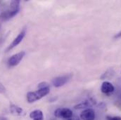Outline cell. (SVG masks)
<instances>
[{
	"mask_svg": "<svg viewBox=\"0 0 121 120\" xmlns=\"http://www.w3.org/2000/svg\"><path fill=\"white\" fill-rule=\"evenodd\" d=\"M50 91L49 87H45V88H42L39 89L36 91L33 92H29L27 94V100L28 103H34L41 98H42L44 96L47 95Z\"/></svg>",
	"mask_w": 121,
	"mask_h": 120,
	"instance_id": "1",
	"label": "cell"
},
{
	"mask_svg": "<svg viewBox=\"0 0 121 120\" xmlns=\"http://www.w3.org/2000/svg\"><path fill=\"white\" fill-rule=\"evenodd\" d=\"M54 115L57 118L68 120L73 117V112L68 108H58L55 110Z\"/></svg>",
	"mask_w": 121,
	"mask_h": 120,
	"instance_id": "2",
	"label": "cell"
},
{
	"mask_svg": "<svg viewBox=\"0 0 121 120\" xmlns=\"http://www.w3.org/2000/svg\"><path fill=\"white\" fill-rule=\"evenodd\" d=\"M25 55H26V53L24 51H21L15 55H13L11 57H10V58L8 60L9 65L11 67L16 66L17 65H18L20 63V62L21 60H23Z\"/></svg>",
	"mask_w": 121,
	"mask_h": 120,
	"instance_id": "3",
	"label": "cell"
},
{
	"mask_svg": "<svg viewBox=\"0 0 121 120\" xmlns=\"http://www.w3.org/2000/svg\"><path fill=\"white\" fill-rule=\"evenodd\" d=\"M26 34V28H24L23 30H21V32L18 34V36L13 39V41H12V43L8 46V48L6 49V51H9V50H11L12 49H13L14 47H16V46H18L22 41V40L23 39V38L25 37Z\"/></svg>",
	"mask_w": 121,
	"mask_h": 120,
	"instance_id": "4",
	"label": "cell"
},
{
	"mask_svg": "<svg viewBox=\"0 0 121 120\" xmlns=\"http://www.w3.org/2000/svg\"><path fill=\"white\" fill-rule=\"evenodd\" d=\"M70 78V75H65V76L58 77L53 79L52 84L55 87H60L63 86L64 84H65L68 82Z\"/></svg>",
	"mask_w": 121,
	"mask_h": 120,
	"instance_id": "5",
	"label": "cell"
},
{
	"mask_svg": "<svg viewBox=\"0 0 121 120\" xmlns=\"http://www.w3.org/2000/svg\"><path fill=\"white\" fill-rule=\"evenodd\" d=\"M19 10H8V11H4L2 12L1 14H0V21H9V19L12 18L13 17H14L18 13Z\"/></svg>",
	"mask_w": 121,
	"mask_h": 120,
	"instance_id": "6",
	"label": "cell"
},
{
	"mask_svg": "<svg viewBox=\"0 0 121 120\" xmlns=\"http://www.w3.org/2000/svg\"><path fill=\"white\" fill-rule=\"evenodd\" d=\"M95 117V112L91 108L85 110L80 115V117L82 120H94Z\"/></svg>",
	"mask_w": 121,
	"mask_h": 120,
	"instance_id": "7",
	"label": "cell"
},
{
	"mask_svg": "<svg viewBox=\"0 0 121 120\" xmlns=\"http://www.w3.org/2000/svg\"><path fill=\"white\" fill-rule=\"evenodd\" d=\"M10 112L12 115L16 116H23L25 115V112L23 108L14 104H11L10 105Z\"/></svg>",
	"mask_w": 121,
	"mask_h": 120,
	"instance_id": "8",
	"label": "cell"
},
{
	"mask_svg": "<svg viewBox=\"0 0 121 120\" xmlns=\"http://www.w3.org/2000/svg\"><path fill=\"white\" fill-rule=\"evenodd\" d=\"M115 90V88L113 87V85L108 82H104L101 87V91L102 93H110L113 92Z\"/></svg>",
	"mask_w": 121,
	"mask_h": 120,
	"instance_id": "9",
	"label": "cell"
},
{
	"mask_svg": "<svg viewBox=\"0 0 121 120\" xmlns=\"http://www.w3.org/2000/svg\"><path fill=\"white\" fill-rule=\"evenodd\" d=\"M94 104H95V102L92 99H89V100H85V101L78 104L77 105H75V109L80 110V109H83V108H87L91 107Z\"/></svg>",
	"mask_w": 121,
	"mask_h": 120,
	"instance_id": "10",
	"label": "cell"
},
{
	"mask_svg": "<svg viewBox=\"0 0 121 120\" xmlns=\"http://www.w3.org/2000/svg\"><path fill=\"white\" fill-rule=\"evenodd\" d=\"M30 117L32 120H44L43 113L39 110H35L31 112L30 114Z\"/></svg>",
	"mask_w": 121,
	"mask_h": 120,
	"instance_id": "11",
	"label": "cell"
},
{
	"mask_svg": "<svg viewBox=\"0 0 121 120\" xmlns=\"http://www.w3.org/2000/svg\"><path fill=\"white\" fill-rule=\"evenodd\" d=\"M115 74V72L113 71V69H109L106 72H104L101 77V79H109V78H111L113 77Z\"/></svg>",
	"mask_w": 121,
	"mask_h": 120,
	"instance_id": "12",
	"label": "cell"
},
{
	"mask_svg": "<svg viewBox=\"0 0 121 120\" xmlns=\"http://www.w3.org/2000/svg\"><path fill=\"white\" fill-rule=\"evenodd\" d=\"M11 10H20V1L13 0L11 3Z\"/></svg>",
	"mask_w": 121,
	"mask_h": 120,
	"instance_id": "13",
	"label": "cell"
},
{
	"mask_svg": "<svg viewBox=\"0 0 121 120\" xmlns=\"http://www.w3.org/2000/svg\"><path fill=\"white\" fill-rule=\"evenodd\" d=\"M106 120H121V117H111V116H107Z\"/></svg>",
	"mask_w": 121,
	"mask_h": 120,
	"instance_id": "14",
	"label": "cell"
},
{
	"mask_svg": "<svg viewBox=\"0 0 121 120\" xmlns=\"http://www.w3.org/2000/svg\"><path fill=\"white\" fill-rule=\"evenodd\" d=\"M49 87V84L46 82H42L41 84H39L38 85V87L39 89H42V88H45V87Z\"/></svg>",
	"mask_w": 121,
	"mask_h": 120,
	"instance_id": "15",
	"label": "cell"
},
{
	"mask_svg": "<svg viewBox=\"0 0 121 120\" xmlns=\"http://www.w3.org/2000/svg\"><path fill=\"white\" fill-rule=\"evenodd\" d=\"M6 91V89L5 87L3 86V84L0 82V93H3Z\"/></svg>",
	"mask_w": 121,
	"mask_h": 120,
	"instance_id": "16",
	"label": "cell"
},
{
	"mask_svg": "<svg viewBox=\"0 0 121 120\" xmlns=\"http://www.w3.org/2000/svg\"><path fill=\"white\" fill-rule=\"evenodd\" d=\"M80 120L79 118H78V117H77V116H73L71 118H70V119H68V120Z\"/></svg>",
	"mask_w": 121,
	"mask_h": 120,
	"instance_id": "17",
	"label": "cell"
},
{
	"mask_svg": "<svg viewBox=\"0 0 121 120\" xmlns=\"http://www.w3.org/2000/svg\"><path fill=\"white\" fill-rule=\"evenodd\" d=\"M120 37H121V31L115 35V38H120Z\"/></svg>",
	"mask_w": 121,
	"mask_h": 120,
	"instance_id": "18",
	"label": "cell"
},
{
	"mask_svg": "<svg viewBox=\"0 0 121 120\" xmlns=\"http://www.w3.org/2000/svg\"><path fill=\"white\" fill-rule=\"evenodd\" d=\"M1 120H6V118H1Z\"/></svg>",
	"mask_w": 121,
	"mask_h": 120,
	"instance_id": "19",
	"label": "cell"
},
{
	"mask_svg": "<svg viewBox=\"0 0 121 120\" xmlns=\"http://www.w3.org/2000/svg\"><path fill=\"white\" fill-rule=\"evenodd\" d=\"M0 29H1V24H0Z\"/></svg>",
	"mask_w": 121,
	"mask_h": 120,
	"instance_id": "20",
	"label": "cell"
},
{
	"mask_svg": "<svg viewBox=\"0 0 121 120\" xmlns=\"http://www.w3.org/2000/svg\"><path fill=\"white\" fill-rule=\"evenodd\" d=\"M0 42H1V41H0Z\"/></svg>",
	"mask_w": 121,
	"mask_h": 120,
	"instance_id": "21",
	"label": "cell"
}]
</instances>
